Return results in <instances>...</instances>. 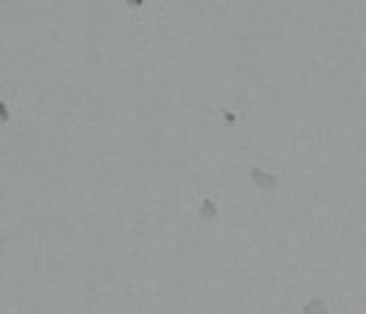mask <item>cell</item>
<instances>
[{
	"label": "cell",
	"instance_id": "3957f363",
	"mask_svg": "<svg viewBox=\"0 0 366 314\" xmlns=\"http://www.w3.org/2000/svg\"><path fill=\"white\" fill-rule=\"evenodd\" d=\"M254 181H256L259 186H264V188L274 186V178H272V176H264V173H259V170H254Z\"/></svg>",
	"mask_w": 366,
	"mask_h": 314
},
{
	"label": "cell",
	"instance_id": "6da1fadb",
	"mask_svg": "<svg viewBox=\"0 0 366 314\" xmlns=\"http://www.w3.org/2000/svg\"><path fill=\"white\" fill-rule=\"evenodd\" d=\"M301 314H327V304L325 298H311L301 306Z\"/></svg>",
	"mask_w": 366,
	"mask_h": 314
},
{
	"label": "cell",
	"instance_id": "7a4b0ae2",
	"mask_svg": "<svg viewBox=\"0 0 366 314\" xmlns=\"http://www.w3.org/2000/svg\"><path fill=\"white\" fill-rule=\"evenodd\" d=\"M215 215H217V207H215V202H212V199H204V204H202V217L212 220Z\"/></svg>",
	"mask_w": 366,
	"mask_h": 314
}]
</instances>
